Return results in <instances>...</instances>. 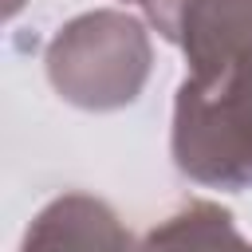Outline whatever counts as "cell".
Here are the masks:
<instances>
[{
    "label": "cell",
    "instance_id": "8992f818",
    "mask_svg": "<svg viewBox=\"0 0 252 252\" xmlns=\"http://www.w3.org/2000/svg\"><path fill=\"white\" fill-rule=\"evenodd\" d=\"M122 4H146V0H122Z\"/></svg>",
    "mask_w": 252,
    "mask_h": 252
},
{
    "label": "cell",
    "instance_id": "6da1fadb",
    "mask_svg": "<svg viewBox=\"0 0 252 252\" xmlns=\"http://www.w3.org/2000/svg\"><path fill=\"white\" fill-rule=\"evenodd\" d=\"M169 154L177 173L205 189H252V55L181 79Z\"/></svg>",
    "mask_w": 252,
    "mask_h": 252
},
{
    "label": "cell",
    "instance_id": "5b68a950",
    "mask_svg": "<svg viewBox=\"0 0 252 252\" xmlns=\"http://www.w3.org/2000/svg\"><path fill=\"white\" fill-rule=\"evenodd\" d=\"M138 252H252V244L228 209L217 201H189L158 220L138 240Z\"/></svg>",
    "mask_w": 252,
    "mask_h": 252
},
{
    "label": "cell",
    "instance_id": "7a4b0ae2",
    "mask_svg": "<svg viewBox=\"0 0 252 252\" xmlns=\"http://www.w3.org/2000/svg\"><path fill=\"white\" fill-rule=\"evenodd\" d=\"M43 67L63 102L106 114L138 102L154 71V43L138 16L122 8H94L51 35Z\"/></svg>",
    "mask_w": 252,
    "mask_h": 252
},
{
    "label": "cell",
    "instance_id": "3957f363",
    "mask_svg": "<svg viewBox=\"0 0 252 252\" xmlns=\"http://www.w3.org/2000/svg\"><path fill=\"white\" fill-rule=\"evenodd\" d=\"M146 24L173 43L189 75L252 55V0H146Z\"/></svg>",
    "mask_w": 252,
    "mask_h": 252
},
{
    "label": "cell",
    "instance_id": "277c9868",
    "mask_svg": "<svg viewBox=\"0 0 252 252\" xmlns=\"http://www.w3.org/2000/svg\"><path fill=\"white\" fill-rule=\"evenodd\" d=\"M20 252H138V240L102 197L63 193L32 217Z\"/></svg>",
    "mask_w": 252,
    "mask_h": 252
}]
</instances>
